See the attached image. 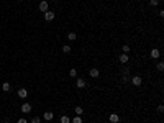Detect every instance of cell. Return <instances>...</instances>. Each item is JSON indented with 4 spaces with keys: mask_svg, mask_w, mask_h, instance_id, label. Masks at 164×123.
Masks as SVG:
<instances>
[{
    "mask_svg": "<svg viewBox=\"0 0 164 123\" xmlns=\"http://www.w3.org/2000/svg\"><path fill=\"white\" fill-rule=\"evenodd\" d=\"M131 82H133V85H135V87H140L141 82H143V79H141V75H133Z\"/></svg>",
    "mask_w": 164,
    "mask_h": 123,
    "instance_id": "cell-1",
    "label": "cell"
},
{
    "mask_svg": "<svg viewBox=\"0 0 164 123\" xmlns=\"http://www.w3.org/2000/svg\"><path fill=\"white\" fill-rule=\"evenodd\" d=\"M21 112H23V113H30V112H31V103L23 102L21 103Z\"/></svg>",
    "mask_w": 164,
    "mask_h": 123,
    "instance_id": "cell-2",
    "label": "cell"
},
{
    "mask_svg": "<svg viewBox=\"0 0 164 123\" xmlns=\"http://www.w3.org/2000/svg\"><path fill=\"white\" fill-rule=\"evenodd\" d=\"M76 87L77 89H85V80L82 79V77H77V79H76Z\"/></svg>",
    "mask_w": 164,
    "mask_h": 123,
    "instance_id": "cell-3",
    "label": "cell"
},
{
    "mask_svg": "<svg viewBox=\"0 0 164 123\" xmlns=\"http://www.w3.org/2000/svg\"><path fill=\"white\" fill-rule=\"evenodd\" d=\"M54 12H51V10H48V12H44V20L46 21H53L54 20Z\"/></svg>",
    "mask_w": 164,
    "mask_h": 123,
    "instance_id": "cell-4",
    "label": "cell"
},
{
    "mask_svg": "<svg viewBox=\"0 0 164 123\" xmlns=\"http://www.w3.org/2000/svg\"><path fill=\"white\" fill-rule=\"evenodd\" d=\"M89 75H90V77H92V79H97L98 75H100V71H98L97 67H92V69H90V71H89Z\"/></svg>",
    "mask_w": 164,
    "mask_h": 123,
    "instance_id": "cell-5",
    "label": "cell"
},
{
    "mask_svg": "<svg viewBox=\"0 0 164 123\" xmlns=\"http://www.w3.org/2000/svg\"><path fill=\"white\" fill-rule=\"evenodd\" d=\"M16 95H18L20 97V99H26V97H28V90H26V89H18V92H16Z\"/></svg>",
    "mask_w": 164,
    "mask_h": 123,
    "instance_id": "cell-6",
    "label": "cell"
},
{
    "mask_svg": "<svg viewBox=\"0 0 164 123\" xmlns=\"http://www.w3.org/2000/svg\"><path fill=\"white\" fill-rule=\"evenodd\" d=\"M39 10H41V12H48V10H49V3H48V2H46V0H43V2H41V3H39Z\"/></svg>",
    "mask_w": 164,
    "mask_h": 123,
    "instance_id": "cell-7",
    "label": "cell"
},
{
    "mask_svg": "<svg viewBox=\"0 0 164 123\" xmlns=\"http://www.w3.org/2000/svg\"><path fill=\"white\" fill-rule=\"evenodd\" d=\"M149 56H151L153 59H158V58L161 56V51H159V49H156V48H154V49H151V53H149Z\"/></svg>",
    "mask_w": 164,
    "mask_h": 123,
    "instance_id": "cell-8",
    "label": "cell"
},
{
    "mask_svg": "<svg viewBox=\"0 0 164 123\" xmlns=\"http://www.w3.org/2000/svg\"><path fill=\"white\" fill-rule=\"evenodd\" d=\"M108 120H110V123H118V122H120V115H117V113H112V115L108 117Z\"/></svg>",
    "mask_w": 164,
    "mask_h": 123,
    "instance_id": "cell-9",
    "label": "cell"
},
{
    "mask_svg": "<svg viewBox=\"0 0 164 123\" xmlns=\"http://www.w3.org/2000/svg\"><path fill=\"white\" fill-rule=\"evenodd\" d=\"M43 118L48 120V122H51V120L54 118V113H53V112H44V113H43Z\"/></svg>",
    "mask_w": 164,
    "mask_h": 123,
    "instance_id": "cell-10",
    "label": "cell"
},
{
    "mask_svg": "<svg viewBox=\"0 0 164 123\" xmlns=\"http://www.w3.org/2000/svg\"><path fill=\"white\" fill-rule=\"evenodd\" d=\"M67 40H69V41H76V40H77V35H76L74 31L67 33Z\"/></svg>",
    "mask_w": 164,
    "mask_h": 123,
    "instance_id": "cell-11",
    "label": "cell"
},
{
    "mask_svg": "<svg viewBox=\"0 0 164 123\" xmlns=\"http://www.w3.org/2000/svg\"><path fill=\"white\" fill-rule=\"evenodd\" d=\"M2 90H3V92H10V90H12L10 84H8V82H3V84H2Z\"/></svg>",
    "mask_w": 164,
    "mask_h": 123,
    "instance_id": "cell-12",
    "label": "cell"
},
{
    "mask_svg": "<svg viewBox=\"0 0 164 123\" xmlns=\"http://www.w3.org/2000/svg\"><path fill=\"white\" fill-rule=\"evenodd\" d=\"M71 51H72V48H71L69 44H64V46H63V53H64V54H69Z\"/></svg>",
    "mask_w": 164,
    "mask_h": 123,
    "instance_id": "cell-13",
    "label": "cell"
},
{
    "mask_svg": "<svg viewBox=\"0 0 164 123\" xmlns=\"http://www.w3.org/2000/svg\"><path fill=\"white\" fill-rule=\"evenodd\" d=\"M120 62H123V64L128 62V54H125V53H123V54L120 56Z\"/></svg>",
    "mask_w": 164,
    "mask_h": 123,
    "instance_id": "cell-14",
    "label": "cell"
},
{
    "mask_svg": "<svg viewBox=\"0 0 164 123\" xmlns=\"http://www.w3.org/2000/svg\"><path fill=\"white\" fill-rule=\"evenodd\" d=\"M71 123H82V117L81 115H76L74 118L71 120Z\"/></svg>",
    "mask_w": 164,
    "mask_h": 123,
    "instance_id": "cell-15",
    "label": "cell"
},
{
    "mask_svg": "<svg viewBox=\"0 0 164 123\" xmlns=\"http://www.w3.org/2000/svg\"><path fill=\"white\" fill-rule=\"evenodd\" d=\"M61 123H71V118L67 115H63L61 117Z\"/></svg>",
    "mask_w": 164,
    "mask_h": 123,
    "instance_id": "cell-16",
    "label": "cell"
},
{
    "mask_svg": "<svg viewBox=\"0 0 164 123\" xmlns=\"http://www.w3.org/2000/svg\"><path fill=\"white\" fill-rule=\"evenodd\" d=\"M69 75H71V77H74V79H76V77H77V71H76V69L72 67V69H71V71H69Z\"/></svg>",
    "mask_w": 164,
    "mask_h": 123,
    "instance_id": "cell-17",
    "label": "cell"
},
{
    "mask_svg": "<svg viewBox=\"0 0 164 123\" xmlns=\"http://www.w3.org/2000/svg\"><path fill=\"white\" fill-rule=\"evenodd\" d=\"M84 113V108L82 107H76V115H82Z\"/></svg>",
    "mask_w": 164,
    "mask_h": 123,
    "instance_id": "cell-18",
    "label": "cell"
},
{
    "mask_svg": "<svg viewBox=\"0 0 164 123\" xmlns=\"http://www.w3.org/2000/svg\"><path fill=\"white\" fill-rule=\"evenodd\" d=\"M121 51L125 53V54H128V53H130V46H128V44H125V46L121 48Z\"/></svg>",
    "mask_w": 164,
    "mask_h": 123,
    "instance_id": "cell-19",
    "label": "cell"
},
{
    "mask_svg": "<svg viewBox=\"0 0 164 123\" xmlns=\"http://www.w3.org/2000/svg\"><path fill=\"white\" fill-rule=\"evenodd\" d=\"M31 123H41V118H39V117H33V118H31Z\"/></svg>",
    "mask_w": 164,
    "mask_h": 123,
    "instance_id": "cell-20",
    "label": "cell"
},
{
    "mask_svg": "<svg viewBox=\"0 0 164 123\" xmlns=\"http://www.w3.org/2000/svg\"><path fill=\"white\" fill-rule=\"evenodd\" d=\"M158 71H164V62H158Z\"/></svg>",
    "mask_w": 164,
    "mask_h": 123,
    "instance_id": "cell-21",
    "label": "cell"
},
{
    "mask_svg": "<svg viewBox=\"0 0 164 123\" xmlns=\"http://www.w3.org/2000/svg\"><path fill=\"white\" fill-rule=\"evenodd\" d=\"M149 3H151V5H153V7H156V5H158V3H159V0H149Z\"/></svg>",
    "mask_w": 164,
    "mask_h": 123,
    "instance_id": "cell-22",
    "label": "cell"
},
{
    "mask_svg": "<svg viewBox=\"0 0 164 123\" xmlns=\"http://www.w3.org/2000/svg\"><path fill=\"white\" fill-rule=\"evenodd\" d=\"M121 82H123V84L128 82V75H121Z\"/></svg>",
    "mask_w": 164,
    "mask_h": 123,
    "instance_id": "cell-23",
    "label": "cell"
},
{
    "mask_svg": "<svg viewBox=\"0 0 164 123\" xmlns=\"http://www.w3.org/2000/svg\"><path fill=\"white\" fill-rule=\"evenodd\" d=\"M123 74L128 75V74H130V67H125V69H123Z\"/></svg>",
    "mask_w": 164,
    "mask_h": 123,
    "instance_id": "cell-24",
    "label": "cell"
},
{
    "mask_svg": "<svg viewBox=\"0 0 164 123\" xmlns=\"http://www.w3.org/2000/svg\"><path fill=\"white\" fill-rule=\"evenodd\" d=\"M158 112H159V113H163V112H164V107H163V105H159V107H158Z\"/></svg>",
    "mask_w": 164,
    "mask_h": 123,
    "instance_id": "cell-25",
    "label": "cell"
},
{
    "mask_svg": "<svg viewBox=\"0 0 164 123\" xmlns=\"http://www.w3.org/2000/svg\"><path fill=\"white\" fill-rule=\"evenodd\" d=\"M18 123H28V122H26L25 118H20V120H18Z\"/></svg>",
    "mask_w": 164,
    "mask_h": 123,
    "instance_id": "cell-26",
    "label": "cell"
},
{
    "mask_svg": "<svg viewBox=\"0 0 164 123\" xmlns=\"http://www.w3.org/2000/svg\"><path fill=\"white\" fill-rule=\"evenodd\" d=\"M20 2H25V0H20Z\"/></svg>",
    "mask_w": 164,
    "mask_h": 123,
    "instance_id": "cell-27",
    "label": "cell"
}]
</instances>
